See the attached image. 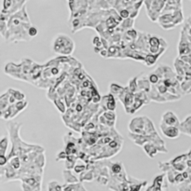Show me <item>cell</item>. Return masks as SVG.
Masks as SVG:
<instances>
[{
	"label": "cell",
	"instance_id": "cell-13",
	"mask_svg": "<svg viewBox=\"0 0 191 191\" xmlns=\"http://www.w3.org/2000/svg\"><path fill=\"white\" fill-rule=\"evenodd\" d=\"M180 131L182 133L187 134L191 137V115L187 117L180 124Z\"/></svg>",
	"mask_w": 191,
	"mask_h": 191
},
{
	"label": "cell",
	"instance_id": "cell-5",
	"mask_svg": "<svg viewBox=\"0 0 191 191\" xmlns=\"http://www.w3.org/2000/svg\"><path fill=\"white\" fill-rule=\"evenodd\" d=\"M160 129L162 134L169 139H176L179 137V135L181 133L179 127L170 126V125H166V124L161 123V122L160 124Z\"/></svg>",
	"mask_w": 191,
	"mask_h": 191
},
{
	"label": "cell",
	"instance_id": "cell-6",
	"mask_svg": "<svg viewBox=\"0 0 191 191\" xmlns=\"http://www.w3.org/2000/svg\"><path fill=\"white\" fill-rule=\"evenodd\" d=\"M143 150L146 153V155L148 157H150L151 159H154L155 156L158 154V152H162V153H167L168 149L165 146H161L159 144H156L151 142L144 143L143 145Z\"/></svg>",
	"mask_w": 191,
	"mask_h": 191
},
{
	"label": "cell",
	"instance_id": "cell-25",
	"mask_svg": "<svg viewBox=\"0 0 191 191\" xmlns=\"http://www.w3.org/2000/svg\"><path fill=\"white\" fill-rule=\"evenodd\" d=\"M22 190L23 191H41V188H35L33 186H30L26 183L22 182Z\"/></svg>",
	"mask_w": 191,
	"mask_h": 191
},
{
	"label": "cell",
	"instance_id": "cell-9",
	"mask_svg": "<svg viewBox=\"0 0 191 191\" xmlns=\"http://www.w3.org/2000/svg\"><path fill=\"white\" fill-rule=\"evenodd\" d=\"M191 48H190V43L189 41L188 40L187 37H185L184 36V32L182 31V34H181V40H180V43L178 45V53L179 55L182 57L184 55H188L190 53Z\"/></svg>",
	"mask_w": 191,
	"mask_h": 191
},
{
	"label": "cell",
	"instance_id": "cell-2",
	"mask_svg": "<svg viewBox=\"0 0 191 191\" xmlns=\"http://www.w3.org/2000/svg\"><path fill=\"white\" fill-rule=\"evenodd\" d=\"M76 44L71 37L65 34H58L52 41L51 48L53 52L57 54H62L69 56L73 54Z\"/></svg>",
	"mask_w": 191,
	"mask_h": 191
},
{
	"label": "cell",
	"instance_id": "cell-29",
	"mask_svg": "<svg viewBox=\"0 0 191 191\" xmlns=\"http://www.w3.org/2000/svg\"><path fill=\"white\" fill-rule=\"evenodd\" d=\"M8 163V158L6 155H0V166H5Z\"/></svg>",
	"mask_w": 191,
	"mask_h": 191
},
{
	"label": "cell",
	"instance_id": "cell-11",
	"mask_svg": "<svg viewBox=\"0 0 191 191\" xmlns=\"http://www.w3.org/2000/svg\"><path fill=\"white\" fill-rule=\"evenodd\" d=\"M28 0H12V5L9 8V10L5 14L8 17H10L12 14L16 13L17 11H19L20 9H22L25 6V3L27 2ZM4 14V13H2Z\"/></svg>",
	"mask_w": 191,
	"mask_h": 191
},
{
	"label": "cell",
	"instance_id": "cell-22",
	"mask_svg": "<svg viewBox=\"0 0 191 191\" xmlns=\"http://www.w3.org/2000/svg\"><path fill=\"white\" fill-rule=\"evenodd\" d=\"M137 80H138V76H135V77H132L130 82H129V85H128V88L131 90V92H132L133 93H136L138 91H139V88H138V83H137Z\"/></svg>",
	"mask_w": 191,
	"mask_h": 191
},
{
	"label": "cell",
	"instance_id": "cell-20",
	"mask_svg": "<svg viewBox=\"0 0 191 191\" xmlns=\"http://www.w3.org/2000/svg\"><path fill=\"white\" fill-rule=\"evenodd\" d=\"M48 191H64V186L60 185L57 181L53 180L48 182Z\"/></svg>",
	"mask_w": 191,
	"mask_h": 191
},
{
	"label": "cell",
	"instance_id": "cell-12",
	"mask_svg": "<svg viewBox=\"0 0 191 191\" xmlns=\"http://www.w3.org/2000/svg\"><path fill=\"white\" fill-rule=\"evenodd\" d=\"M128 182L130 185V191H140L141 188L147 184L146 181H141L132 177H129Z\"/></svg>",
	"mask_w": 191,
	"mask_h": 191
},
{
	"label": "cell",
	"instance_id": "cell-18",
	"mask_svg": "<svg viewBox=\"0 0 191 191\" xmlns=\"http://www.w3.org/2000/svg\"><path fill=\"white\" fill-rule=\"evenodd\" d=\"M125 171V169L123 167L121 162H115L112 163L110 166V172L112 174H120L121 172Z\"/></svg>",
	"mask_w": 191,
	"mask_h": 191
},
{
	"label": "cell",
	"instance_id": "cell-23",
	"mask_svg": "<svg viewBox=\"0 0 191 191\" xmlns=\"http://www.w3.org/2000/svg\"><path fill=\"white\" fill-rule=\"evenodd\" d=\"M11 95H13L15 97V99L17 101H23V100H25V94H24L23 92L19 91V90H14V89H8V90Z\"/></svg>",
	"mask_w": 191,
	"mask_h": 191
},
{
	"label": "cell",
	"instance_id": "cell-4",
	"mask_svg": "<svg viewBox=\"0 0 191 191\" xmlns=\"http://www.w3.org/2000/svg\"><path fill=\"white\" fill-rule=\"evenodd\" d=\"M148 121V118L143 117H134L129 123V132L136 134H145V128Z\"/></svg>",
	"mask_w": 191,
	"mask_h": 191
},
{
	"label": "cell",
	"instance_id": "cell-7",
	"mask_svg": "<svg viewBox=\"0 0 191 191\" xmlns=\"http://www.w3.org/2000/svg\"><path fill=\"white\" fill-rule=\"evenodd\" d=\"M161 123H164V124L170 125V126L180 127L181 121L179 120L178 117L175 115L174 112H172V111H166L165 113H163V115L161 117Z\"/></svg>",
	"mask_w": 191,
	"mask_h": 191
},
{
	"label": "cell",
	"instance_id": "cell-15",
	"mask_svg": "<svg viewBox=\"0 0 191 191\" xmlns=\"http://www.w3.org/2000/svg\"><path fill=\"white\" fill-rule=\"evenodd\" d=\"M63 175H64V179H65V184H73V183H77V182H79V179L76 178V177L75 176V174L72 172L70 170H68V169L64 171Z\"/></svg>",
	"mask_w": 191,
	"mask_h": 191
},
{
	"label": "cell",
	"instance_id": "cell-26",
	"mask_svg": "<svg viewBox=\"0 0 191 191\" xmlns=\"http://www.w3.org/2000/svg\"><path fill=\"white\" fill-rule=\"evenodd\" d=\"M119 14H120V18H122V19H128V18H131V11H130L127 8L120 9Z\"/></svg>",
	"mask_w": 191,
	"mask_h": 191
},
{
	"label": "cell",
	"instance_id": "cell-17",
	"mask_svg": "<svg viewBox=\"0 0 191 191\" xmlns=\"http://www.w3.org/2000/svg\"><path fill=\"white\" fill-rule=\"evenodd\" d=\"M124 88L125 87L121 86V85L118 84V83H111L110 86H109V92H110L111 94H113L116 98H118L120 96V93L123 92Z\"/></svg>",
	"mask_w": 191,
	"mask_h": 191
},
{
	"label": "cell",
	"instance_id": "cell-24",
	"mask_svg": "<svg viewBox=\"0 0 191 191\" xmlns=\"http://www.w3.org/2000/svg\"><path fill=\"white\" fill-rule=\"evenodd\" d=\"M148 78H149V81L151 82V84H152V85H155V86L158 85V84L160 83V81L161 80L160 77V76L155 71L150 73V74L148 75Z\"/></svg>",
	"mask_w": 191,
	"mask_h": 191
},
{
	"label": "cell",
	"instance_id": "cell-21",
	"mask_svg": "<svg viewBox=\"0 0 191 191\" xmlns=\"http://www.w3.org/2000/svg\"><path fill=\"white\" fill-rule=\"evenodd\" d=\"M8 145V137L3 136L0 141V155H6Z\"/></svg>",
	"mask_w": 191,
	"mask_h": 191
},
{
	"label": "cell",
	"instance_id": "cell-16",
	"mask_svg": "<svg viewBox=\"0 0 191 191\" xmlns=\"http://www.w3.org/2000/svg\"><path fill=\"white\" fill-rule=\"evenodd\" d=\"M161 54H154V53H148V54H145V57H144V64L147 65V66H152L156 64L157 60L159 59V57L160 56Z\"/></svg>",
	"mask_w": 191,
	"mask_h": 191
},
{
	"label": "cell",
	"instance_id": "cell-3",
	"mask_svg": "<svg viewBox=\"0 0 191 191\" xmlns=\"http://www.w3.org/2000/svg\"><path fill=\"white\" fill-rule=\"evenodd\" d=\"M163 29H171L183 22V13L181 9H177L171 12H164L160 15L157 21Z\"/></svg>",
	"mask_w": 191,
	"mask_h": 191
},
{
	"label": "cell",
	"instance_id": "cell-1",
	"mask_svg": "<svg viewBox=\"0 0 191 191\" xmlns=\"http://www.w3.org/2000/svg\"><path fill=\"white\" fill-rule=\"evenodd\" d=\"M32 26L31 23H26L12 14L8 21V31L4 38L8 43L29 41L31 37L28 34L29 28Z\"/></svg>",
	"mask_w": 191,
	"mask_h": 191
},
{
	"label": "cell",
	"instance_id": "cell-8",
	"mask_svg": "<svg viewBox=\"0 0 191 191\" xmlns=\"http://www.w3.org/2000/svg\"><path fill=\"white\" fill-rule=\"evenodd\" d=\"M115 98H116V97L113 95V94H111V93L102 97V99H101V102H102V104H101L102 108L104 109V111H106V110L115 111L116 105H117V104H116V99H115Z\"/></svg>",
	"mask_w": 191,
	"mask_h": 191
},
{
	"label": "cell",
	"instance_id": "cell-19",
	"mask_svg": "<svg viewBox=\"0 0 191 191\" xmlns=\"http://www.w3.org/2000/svg\"><path fill=\"white\" fill-rule=\"evenodd\" d=\"M103 116L111 123V125L113 127L115 126V122H116V120H117V116H116L115 111H109V110L104 111L103 112Z\"/></svg>",
	"mask_w": 191,
	"mask_h": 191
},
{
	"label": "cell",
	"instance_id": "cell-27",
	"mask_svg": "<svg viewBox=\"0 0 191 191\" xmlns=\"http://www.w3.org/2000/svg\"><path fill=\"white\" fill-rule=\"evenodd\" d=\"M85 170H86V165H85V164H76V165H75V167H74V171H75V172H76V173L84 172Z\"/></svg>",
	"mask_w": 191,
	"mask_h": 191
},
{
	"label": "cell",
	"instance_id": "cell-10",
	"mask_svg": "<svg viewBox=\"0 0 191 191\" xmlns=\"http://www.w3.org/2000/svg\"><path fill=\"white\" fill-rule=\"evenodd\" d=\"M137 83H138L139 91H143V92H145V93H149V92L151 91V88H152V84L149 81L148 76H144V75H143V76H138Z\"/></svg>",
	"mask_w": 191,
	"mask_h": 191
},
{
	"label": "cell",
	"instance_id": "cell-14",
	"mask_svg": "<svg viewBox=\"0 0 191 191\" xmlns=\"http://www.w3.org/2000/svg\"><path fill=\"white\" fill-rule=\"evenodd\" d=\"M64 191H87V189L84 188L83 184L79 181L77 183L73 184H65Z\"/></svg>",
	"mask_w": 191,
	"mask_h": 191
},
{
	"label": "cell",
	"instance_id": "cell-28",
	"mask_svg": "<svg viewBox=\"0 0 191 191\" xmlns=\"http://www.w3.org/2000/svg\"><path fill=\"white\" fill-rule=\"evenodd\" d=\"M28 34H29V36H30L31 38H32V37H35L37 36V34H38V30H37V27H35V26L32 25V26L29 28V30H28Z\"/></svg>",
	"mask_w": 191,
	"mask_h": 191
}]
</instances>
